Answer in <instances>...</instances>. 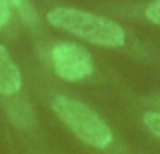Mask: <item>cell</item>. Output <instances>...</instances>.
Masks as SVG:
<instances>
[{"instance_id": "cell-1", "label": "cell", "mask_w": 160, "mask_h": 154, "mask_svg": "<svg viewBox=\"0 0 160 154\" xmlns=\"http://www.w3.org/2000/svg\"><path fill=\"white\" fill-rule=\"evenodd\" d=\"M47 20L51 27L67 31L91 45H98V47L116 49L124 47L126 43V32L118 22L87 10L59 6L47 14Z\"/></svg>"}, {"instance_id": "cell-2", "label": "cell", "mask_w": 160, "mask_h": 154, "mask_svg": "<svg viewBox=\"0 0 160 154\" xmlns=\"http://www.w3.org/2000/svg\"><path fill=\"white\" fill-rule=\"evenodd\" d=\"M53 112L81 142L93 148H108L112 144L113 136L109 126L89 106L67 95H57L53 99Z\"/></svg>"}, {"instance_id": "cell-3", "label": "cell", "mask_w": 160, "mask_h": 154, "mask_svg": "<svg viewBox=\"0 0 160 154\" xmlns=\"http://www.w3.org/2000/svg\"><path fill=\"white\" fill-rule=\"evenodd\" d=\"M53 69L65 81H81L93 73V59L83 47L73 43H59L51 51Z\"/></svg>"}, {"instance_id": "cell-4", "label": "cell", "mask_w": 160, "mask_h": 154, "mask_svg": "<svg viewBox=\"0 0 160 154\" xmlns=\"http://www.w3.org/2000/svg\"><path fill=\"white\" fill-rule=\"evenodd\" d=\"M22 87V75L8 49L0 43V95H16Z\"/></svg>"}, {"instance_id": "cell-5", "label": "cell", "mask_w": 160, "mask_h": 154, "mask_svg": "<svg viewBox=\"0 0 160 154\" xmlns=\"http://www.w3.org/2000/svg\"><path fill=\"white\" fill-rule=\"evenodd\" d=\"M144 126L156 138H160V112H146L144 114Z\"/></svg>"}, {"instance_id": "cell-6", "label": "cell", "mask_w": 160, "mask_h": 154, "mask_svg": "<svg viewBox=\"0 0 160 154\" xmlns=\"http://www.w3.org/2000/svg\"><path fill=\"white\" fill-rule=\"evenodd\" d=\"M146 18L150 20L152 24H156V27H160V0H152V2L146 6Z\"/></svg>"}, {"instance_id": "cell-7", "label": "cell", "mask_w": 160, "mask_h": 154, "mask_svg": "<svg viewBox=\"0 0 160 154\" xmlns=\"http://www.w3.org/2000/svg\"><path fill=\"white\" fill-rule=\"evenodd\" d=\"M8 22H10V6L0 2V28H4Z\"/></svg>"}, {"instance_id": "cell-8", "label": "cell", "mask_w": 160, "mask_h": 154, "mask_svg": "<svg viewBox=\"0 0 160 154\" xmlns=\"http://www.w3.org/2000/svg\"><path fill=\"white\" fill-rule=\"evenodd\" d=\"M0 2H4L6 6H10V8H18V10H22V8L27 6L24 0H0Z\"/></svg>"}]
</instances>
